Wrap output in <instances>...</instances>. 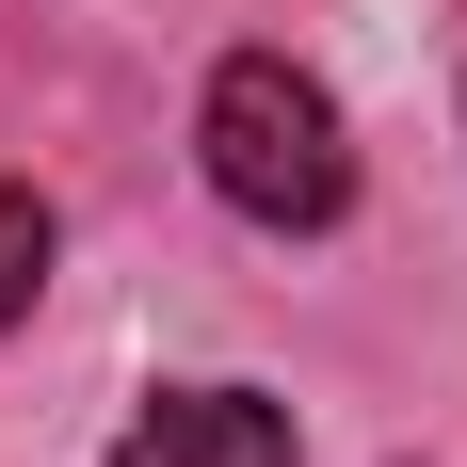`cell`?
Instances as JSON below:
<instances>
[{"label": "cell", "mask_w": 467, "mask_h": 467, "mask_svg": "<svg viewBox=\"0 0 467 467\" xmlns=\"http://www.w3.org/2000/svg\"><path fill=\"white\" fill-rule=\"evenodd\" d=\"M193 178L226 193L258 242L355 226V113H338V81L290 65V48H226L210 97H193Z\"/></svg>", "instance_id": "cell-1"}, {"label": "cell", "mask_w": 467, "mask_h": 467, "mask_svg": "<svg viewBox=\"0 0 467 467\" xmlns=\"http://www.w3.org/2000/svg\"><path fill=\"white\" fill-rule=\"evenodd\" d=\"M290 451H306V420H290L275 387L193 371V387H161V403H145V420L113 435L97 467H290Z\"/></svg>", "instance_id": "cell-2"}, {"label": "cell", "mask_w": 467, "mask_h": 467, "mask_svg": "<svg viewBox=\"0 0 467 467\" xmlns=\"http://www.w3.org/2000/svg\"><path fill=\"white\" fill-rule=\"evenodd\" d=\"M48 258H65V210H48L33 178H0V338L33 323V290H48Z\"/></svg>", "instance_id": "cell-3"}]
</instances>
